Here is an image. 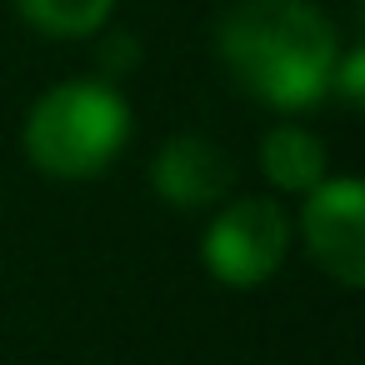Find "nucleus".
Masks as SVG:
<instances>
[{
	"label": "nucleus",
	"mask_w": 365,
	"mask_h": 365,
	"mask_svg": "<svg viewBox=\"0 0 365 365\" xmlns=\"http://www.w3.org/2000/svg\"><path fill=\"white\" fill-rule=\"evenodd\" d=\"M215 56L250 101L290 115L330 96L340 36L315 0H235L215 26Z\"/></svg>",
	"instance_id": "nucleus-1"
},
{
	"label": "nucleus",
	"mask_w": 365,
	"mask_h": 365,
	"mask_svg": "<svg viewBox=\"0 0 365 365\" xmlns=\"http://www.w3.org/2000/svg\"><path fill=\"white\" fill-rule=\"evenodd\" d=\"M26 160L51 180H96L130 145V101L110 81H61L26 115Z\"/></svg>",
	"instance_id": "nucleus-2"
},
{
	"label": "nucleus",
	"mask_w": 365,
	"mask_h": 365,
	"mask_svg": "<svg viewBox=\"0 0 365 365\" xmlns=\"http://www.w3.org/2000/svg\"><path fill=\"white\" fill-rule=\"evenodd\" d=\"M285 255H290V215L270 195L220 200L210 225H205V240H200L205 270L230 290L265 285L285 265Z\"/></svg>",
	"instance_id": "nucleus-3"
},
{
	"label": "nucleus",
	"mask_w": 365,
	"mask_h": 365,
	"mask_svg": "<svg viewBox=\"0 0 365 365\" xmlns=\"http://www.w3.org/2000/svg\"><path fill=\"white\" fill-rule=\"evenodd\" d=\"M300 240L335 285H365V185L355 175H325L305 190Z\"/></svg>",
	"instance_id": "nucleus-4"
},
{
	"label": "nucleus",
	"mask_w": 365,
	"mask_h": 365,
	"mask_svg": "<svg viewBox=\"0 0 365 365\" xmlns=\"http://www.w3.org/2000/svg\"><path fill=\"white\" fill-rule=\"evenodd\" d=\"M150 190L175 210H215L235 190V160L210 135H170L150 160Z\"/></svg>",
	"instance_id": "nucleus-5"
},
{
	"label": "nucleus",
	"mask_w": 365,
	"mask_h": 365,
	"mask_svg": "<svg viewBox=\"0 0 365 365\" xmlns=\"http://www.w3.org/2000/svg\"><path fill=\"white\" fill-rule=\"evenodd\" d=\"M260 175L285 195H305L330 175V150L315 130H305L295 120H280L260 140Z\"/></svg>",
	"instance_id": "nucleus-6"
},
{
	"label": "nucleus",
	"mask_w": 365,
	"mask_h": 365,
	"mask_svg": "<svg viewBox=\"0 0 365 365\" xmlns=\"http://www.w3.org/2000/svg\"><path fill=\"white\" fill-rule=\"evenodd\" d=\"M16 11L46 41H91L110 26L115 0H16Z\"/></svg>",
	"instance_id": "nucleus-7"
},
{
	"label": "nucleus",
	"mask_w": 365,
	"mask_h": 365,
	"mask_svg": "<svg viewBox=\"0 0 365 365\" xmlns=\"http://www.w3.org/2000/svg\"><path fill=\"white\" fill-rule=\"evenodd\" d=\"M140 71V41L135 36H125V31H115V36H106L101 41V81H125V76H135Z\"/></svg>",
	"instance_id": "nucleus-8"
},
{
	"label": "nucleus",
	"mask_w": 365,
	"mask_h": 365,
	"mask_svg": "<svg viewBox=\"0 0 365 365\" xmlns=\"http://www.w3.org/2000/svg\"><path fill=\"white\" fill-rule=\"evenodd\" d=\"M330 91H335L345 106H360V101H365V51H360V46L340 51L335 76H330Z\"/></svg>",
	"instance_id": "nucleus-9"
}]
</instances>
